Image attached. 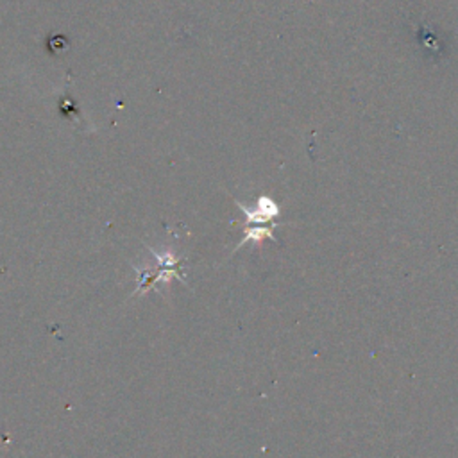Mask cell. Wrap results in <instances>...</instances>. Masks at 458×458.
I'll return each mask as SVG.
<instances>
[{
  "label": "cell",
  "instance_id": "6da1fadb",
  "mask_svg": "<svg viewBox=\"0 0 458 458\" xmlns=\"http://www.w3.org/2000/svg\"><path fill=\"white\" fill-rule=\"evenodd\" d=\"M151 253H153L154 258L158 260V271L151 274V272H147V271L137 269V272L140 274V283H138V287H137V290H135L133 296L144 294V292L154 288V285H156L158 281H169V278H178V279L185 281L183 265H181V262H179L171 251H167V253L162 254V253H156L154 249H151Z\"/></svg>",
  "mask_w": 458,
  "mask_h": 458
},
{
  "label": "cell",
  "instance_id": "7a4b0ae2",
  "mask_svg": "<svg viewBox=\"0 0 458 458\" xmlns=\"http://www.w3.org/2000/svg\"><path fill=\"white\" fill-rule=\"evenodd\" d=\"M237 204H238V206H240V210L246 213V217H247V224H249V226L263 224V222L272 221L274 217H278V215H279V208H278V204H276L272 199L265 197V196H262V197L258 199V204H256V208H253V210H249L247 206H244L240 201H237Z\"/></svg>",
  "mask_w": 458,
  "mask_h": 458
},
{
  "label": "cell",
  "instance_id": "3957f363",
  "mask_svg": "<svg viewBox=\"0 0 458 458\" xmlns=\"http://www.w3.org/2000/svg\"><path fill=\"white\" fill-rule=\"evenodd\" d=\"M265 238H271V240L274 238L271 228H265V226H247V228H246V233H244V238H242V242L235 247V251L240 249L242 246H246L247 242H262V240H265Z\"/></svg>",
  "mask_w": 458,
  "mask_h": 458
}]
</instances>
